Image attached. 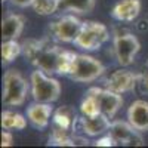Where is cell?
<instances>
[{
  "label": "cell",
  "mask_w": 148,
  "mask_h": 148,
  "mask_svg": "<svg viewBox=\"0 0 148 148\" xmlns=\"http://www.w3.org/2000/svg\"><path fill=\"white\" fill-rule=\"evenodd\" d=\"M62 47L51 45L46 40L27 39L22 43V53L36 68H40L49 74H58V62Z\"/></svg>",
  "instance_id": "1"
},
{
  "label": "cell",
  "mask_w": 148,
  "mask_h": 148,
  "mask_svg": "<svg viewBox=\"0 0 148 148\" xmlns=\"http://www.w3.org/2000/svg\"><path fill=\"white\" fill-rule=\"evenodd\" d=\"M30 92L34 101L52 104L61 95V84L52 74L36 68L30 76Z\"/></svg>",
  "instance_id": "2"
},
{
  "label": "cell",
  "mask_w": 148,
  "mask_h": 148,
  "mask_svg": "<svg viewBox=\"0 0 148 148\" xmlns=\"http://www.w3.org/2000/svg\"><path fill=\"white\" fill-rule=\"evenodd\" d=\"M30 83L18 70H8L3 74V104L8 107H19L25 102Z\"/></svg>",
  "instance_id": "3"
},
{
  "label": "cell",
  "mask_w": 148,
  "mask_h": 148,
  "mask_svg": "<svg viewBox=\"0 0 148 148\" xmlns=\"http://www.w3.org/2000/svg\"><path fill=\"white\" fill-rule=\"evenodd\" d=\"M108 39H110V31L107 25L98 21H84L74 45L83 49V51H96Z\"/></svg>",
  "instance_id": "4"
},
{
  "label": "cell",
  "mask_w": 148,
  "mask_h": 148,
  "mask_svg": "<svg viewBox=\"0 0 148 148\" xmlns=\"http://www.w3.org/2000/svg\"><path fill=\"white\" fill-rule=\"evenodd\" d=\"M104 71L105 67L99 59H96L90 55L77 53V58L74 61V65L68 74V77L79 83H90L95 82L98 77H101Z\"/></svg>",
  "instance_id": "5"
},
{
  "label": "cell",
  "mask_w": 148,
  "mask_h": 148,
  "mask_svg": "<svg viewBox=\"0 0 148 148\" xmlns=\"http://www.w3.org/2000/svg\"><path fill=\"white\" fill-rule=\"evenodd\" d=\"M113 49L117 62L121 67H129L133 64L135 56L139 52L141 43L138 37L133 36L132 33H119L114 36Z\"/></svg>",
  "instance_id": "6"
},
{
  "label": "cell",
  "mask_w": 148,
  "mask_h": 148,
  "mask_svg": "<svg viewBox=\"0 0 148 148\" xmlns=\"http://www.w3.org/2000/svg\"><path fill=\"white\" fill-rule=\"evenodd\" d=\"M83 22L74 15H64L59 19L51 22L49 25V31H51L52 37L58 42L62 43H74L77 39V36L82 30Z\"/></svg>",
  "instance_id": "7"
},
{
  "label": "cell",
  "mask_w": 148,
  "mask_h": 148,
  "mask_svg": "<svg viewBox=\"0 0 148 148\" xmlns=\"http://www.w3.org/2000/svg\"><path fill=\"white\" fill-rule=\"evenodd\" d=\"M86 93H89L95 98L101 108V113L110 119H113L123 105L121 93L110 90L108 88H90Z\"/></svg>",
  "instance_id": "8"
},
{
  "label": "cell",
  "mask_w": 148,
  "mask_h": 148,
  "mask_svg": "<svg viewBox=\"0 0 148 148\" xmlns=\"http://www.w3.org/2000/svg\"><path fill=\"white\" fill-rule=\"evenodd\" d=\"M108 133L114 138L117 145H127V147H141L144 145V139L129 121L114 120L111 121Z\"/></svg>",
  "instance_id": "9"
},
{
  "label": "cell",
  "mask_w": 148,
  "mask_h": 148,
  "mask_svg": "<svg viewBox=\"0 0 148 148\" xmlns=\"http://www.w3.org/2000/svg\"><path fill=\"white\" fill-rule=\"evenodd\" d=\"M138 84V74H135L129 70H117L113 74H110L107 79L105 88L114 90L117 93H126L136 88Z\"/></svg>",
  "instance_id": "10"
},
{
  "label": "cell",
  "mask_w": 148,
  "mask_h": 148,
  "mask_svg": "<svg viewBox=\"0 0 148 148\" xmlns=\"http://www.w3.org/2000/svg\"><path fill=\"white\" fill-rule=\"evenodd\" d=\"M53 116V107L49 102L34 101L27 108V119L36 129H46Z\"/></svg>",
  "instance_id": "11"
},
{
  "label": "cell",
  "mask_w": 148,
  "mask_h": 148,
  "mask_svg": "<svg viewBox=\"0 0 148 148\" xmlns=\"http://www.w3.org/2000/svg\"><path fill=\"white\" fill-rule=\"evenodd\" d=\"M79 126L82 132L88 136H99L104 132H108L111 126V119L105 114L98 116H82L79 119Z\"/></svg>",
  "instance_id": "12"
},
{
  "label": "cell",
  "mask_w": 148,
  "mask_h": 148,
  "mask_svg": "<svg viewBox=\"0 0 148 148\" xmlns=\"http://www.w3.org/2000/svg\"><path fill=\"white\" fill-rule=\"evenodd\" d=\"M141 8V0H120L111 10V16L120 22H130L139 16Z\"/></svg>",
  "instance_id": "13"
},
{
  "label": "cell",
  "mask_w": 148,
  "mask_h": 148,
  "mask_svg": "<svg viewBox=\"0 0 148 148\" xmlns=\"http://www.w3.org/2000/svg\"><path fill=\"white\" fill-rule=\"evenodd\" d=\"M127 121L139 130H148V102L144 99L133 101L127 110Z\"/></svg>",
  "instance_id": "14"
},
{
  "label": "cell",
  "mask_w": 148,
  "mask_h": 148,
  "mask_svg": "<svg viewBox=\"0 0 148 148\" xmlns=\"http://www.w3.org/2000/svg\"><path fill=\"white\" fill-rule=\"evenodd\" d=\"M77 123H79L77 113L71 105L59 107L56 111H53V116H52V125L53 126H58L61 129L73 132V129L76 127Z\"/></svg>",
  "instance_id": "15"
},
{
  "label": "cell",
  "mask_w": 148,
  "mask_h": 148,
  "mask_svg": "<svg viewBox=\"0 0 148 148\" xmlns=\"http://www.w3.org/2000/svg\"><path fill=\"white\" fill-rule=\"evenodd\" d=\"M25 19L19 14H10L2 21V39L3 40H16L21 36Z\"/></svg>",
  "instance_id": "16"
},
{
  "label": "cell",
  "mask_w": 148,
  "mask_h": 148,
  "mask_svg": "<svg viewBox=\"0 0 148 148\" xmlns=\"http://www.w3.org/2000/svg\"><path fill=\"white\" fill-rule=\"evenodd\" d=\"M96 0H59V10L73 14H89L95 8Z\"/></svg>",
  "instance_id": "17"
},
{
  "label": "cell",
  "mask_w": 148,
  "mask_h": 148,
  "mask_svg": "<svg viewBox=\"0 0 148 148\" xmlns=\"http://www.w3.org/2000/svg\"><path fill=\"white\" fill-rule=\"evenodd\" d=\"M27 120L16 111L5 110L2 113V127L8 130H24L27 127Z\"/></svg>",
  "instance_id": "18"
},
{
  "label": "cell",
  "mask_w": 148,
  "mask_h": 148,
  "mask_svg": "<svg viewBox=\"0 0 148 148\" xmlns=\"http://www.w3.org/2000/svg\"><path fill=\"white\" fill-rule=\"evenodd\" d=\"M49 144L56 147H74V139L70 130L61 129L52 125V133H51V138H49Z\"/></svg>",
  "instance_id": "19"
},
{
  "label": "cell",
  "mask_w": 148,
  "mask_h": 148,
  "mask_svg": "<svg viewBox=\"0 0 148 148\" xmlns=\"http://www.w3.org/2000/svg\"><path fill=\"white\" fill-rule=\"evenodd\" d=\"M22 53V45L16 40H3L2 43V61L3 64H10L16 56Z\"/></svg>",
  "instance_id": "20"
},
{
  "label": "cell",
  "mask_w": 148,
  "mask_h": 148,
  "mask_svg": "<svg viewBox=\"0 0 148 148\" xmlns=\"http://www.w3.org/2000/svg\"><path fill=\"white\" fill-rule=\"evenodd\" d=\"M77 58V53L73 52V51H67V49H62L59 56V62H58V74H62V76H68L73 65H74V61Z\"/></svg>",
  "instance_id": "21"
},
{
  "label": "cell",
  "mask_w": 148,
  "mask_h": 148,
  "mask_svg": "<svg viewBox=\"0 0 148 148\" xmlns=\"http://www.w3.org/2000/svg\"><path fill=\"white\" fill-rule=\"evenodd\" d=\"M33 9L39 15H52L56 10H59V0H34Z\"/></svg>",
  "instance_id": "22"
},
{
  "label": "cell",
  "mask_w": 148,
  "mask_h": 148,
  "mask_svg": "<svg viewBox=\"0 0 148 148\" xmlns=\"http://www.w3.org/2000/svg\"><path fill=\"white\" fill-rule=\"evenodd\" d=\"M80 113H82V116H98V114H102L99 105H98V101L89 93H86L84 99L80 104Z\"/></svg>",
  "instance_id": "23"
},
{
  "label": "cell",
  "mask_w": 148,
  "mask_h": 148,
  "mask_svg": "<svg viewBox=\"0 0 148 148\" xmlns=\"http://www.w3.org/2000/svg\"><path fill=\"white\" fill-rule=\"evenodd\" d=\"M136 88L142 93L148 95V68L145 71H142L141 74H138V84H136Z\"/></svg>",
  "instance_id": "24"
},
{
  "label": "cell",
  "mask_w": 148,
  "mask_h": 148,
  "mask_svg": "<svg viewBox=\"0 0 148 148\" xmlns=\"http://www.w3.org/2000/svg\"><path fill=\"white\" fill-rule=\"evenodd\" d=\"M95 145H96V147H114V145H117V144H116L114 138L108 133V135H105V136L98 138V141L95 142Z\"/></svg>",
  "instance_id": "25"
},
{
  "label": "cell",
  "mask_w": 148,
  "mask_h": 148,
  "mask_svg": "<svg viewBox=\"0 0 148 148\" xmlns=\"http://www.w3.org/2000/svg\"><path fill=\"white\" fill-rule=\"evenodd\" d=\"M12 144H14V136H12L10 130L5 129L2 132V147H10Z\"/></svg>",
  "instance_id": "26"
},
{
  "label": "cell",
  "mask_w": 148,
  "mask_h": 148,
  "mask_svg": "<svg viewBox=\"0 0 148 148\" xmlns=\"http://www.w3.org/2000/svg\"><path fill=\"white\" fill-rule=\"evenodd\" d=\"M10 2L18 8H28V6H33L34 0H10Z\"/></svg>",
  "instance_id": "27"
},
{
  "label": "cell",
  "mask_w": 148,
  "mask_h": 148,
  "mask_svg": "<svg viewBox=\"0 0 148 148\" xmlns=\"http://www.w3.org/2000/svg\"><path fill=\"white\" fill-rule=\"evenodd\" d=\"M147 68H148V61H147Z\"/></svg>",
  "instance_id": "28"
},
{
  "label": "cell",
  "mask_w": 148,
  "mask_h": 148,
  "mask_svg": "<svg viewBox=\"0 0 148 148\" xmlns=\"http://www.w3.org/2000/svg\"><path fill=\"white\" fill-rule=\"evenodd\" d=\"M3 2H6V0H3Z\"/></svg>",
  "instance_id": "29"
}]
</instances>
